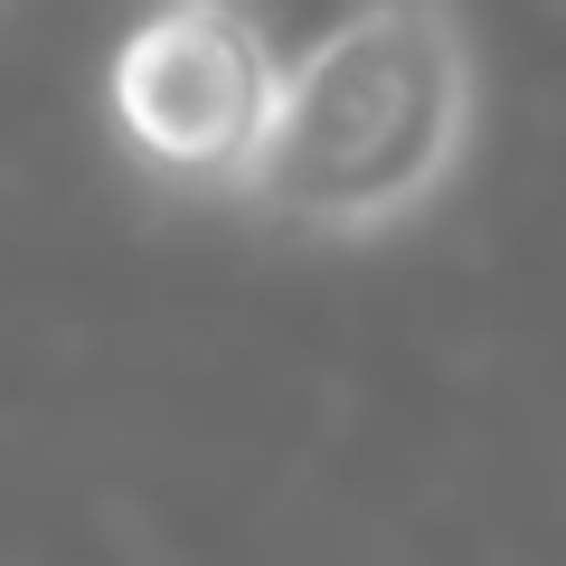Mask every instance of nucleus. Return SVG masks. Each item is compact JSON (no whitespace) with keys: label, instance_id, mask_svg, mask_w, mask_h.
<instances>
[{"label":"nucleus","instance_id":"f03ea898","mask_svg":"<svg viewBox=\"0 0 566 566\" xmlns=\"http://www.w3.org/2000/svg\"><path fill=\"white\" fill-rule=\"evenodd\" d=\"M274 85L283 76L227 10L142 0L104 57V133L142 189L237 208L255 180L264 123H274Z\"/></svg>","mask_w":566,"mask_h":566},{"label":"nucleus","instance_id":"f257e3e1","mask_svg":"<svg viewBox=\"0 0 566 566\" xmlns=\"http://www.w3.org/2000/svg\"><path fill=\"white\" fill-rule=\"evenodd\" d=\"M482 142V48L463 0H387L274 85L237 218L293 245H387L463 189Z\"/></svg>","mask_w":566,"mask_h":566},{"label":"nucleus","instance_id":"7ed1b4c3","mask_svg":"<svg viewBox=\"0 0 566 566\" xmlns=\"http://www.w3.org/2000/svg\"><path fill=\"white\" fill-rule=\"evenodd\" d=\"M208 10H227V20L264 48V66H274V76H293V66L322 57L331 39H349L359 20H378L387 0H208Z\"/></svg>","mask_w":566,"mask_h":566}]
</instances>
